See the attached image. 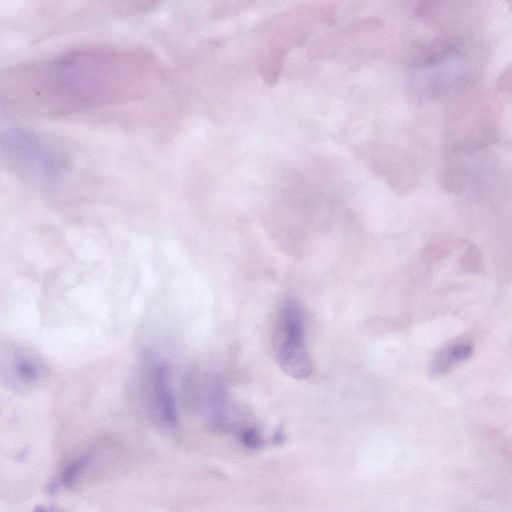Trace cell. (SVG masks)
<instances>
[{"instance_id": "8992f818", "label": "cell", "mask_w": 512, "mask_h": 512, "mask_svg": "<svg viewBox=\"0 0 512 512\" xmlns=\"http://www.w3.org/2000/svg\"><path fill=\"white\" fill-rule=\"evenodd\" d=\"M288 49L289 45L286 42L276 40L262 55L259 61V72L267 84L274 85L278 82Z\"/></svg>"}, {"instance_id": "3957f363", "label": "cell", "mask_w": 512, "mask_h": 512, "mask_svg": "<svg viewBox=\"0 0 512 512\" xmlns=\"http://www.w3.org/2000/svg\"><path fill=\"white\" fill-rule=\"evenodd\" d=\"M275 359L292 378L306 379L312 374V362L305 342L303 313L294 301L283 304L276 321L273 338Z\"/></svg>"}, {"instance_id": "7a4b0ae2", "label": "cell", "mask_w": 512, "mask_h": 512, "mask_svg": "<svg viewBox=\"0 0 512 512\" xmlns=\"http://www.w3.org/2000/svg\"><path fill=\"white\" fill-rule=\"evenodd\" d=\"M1 154L7 167L17 176L45 188L62 183L70 167L69 159L55 143L20 125L2 129Z\"/></svg>"}, {"instance_id": "ba28073f", "label": "cell", "mask_w": 512, "mask_h": 512, "mask_svg": "<svg viewBox=\"0 0 512 512\" xmlns=\"http://www.w3.org/2000/svg\"><path fill=\"white\" fill-rule=\"evenodd\" d=\"M85 460L83 458L76 459L68 463L50 482L48 489L51 492L58 491L64 487H69L76 481L81 472Z\"/></svg>"}, {"instance_id": "6da1fadb", "label": "cell", "mask_w": 512, "mask_h": 512, "mask_svg": "<svg viewBox=\"0 0 512 512\" xmlns=\"http://www.w3.org/2000/svg\"><path fill=\"white\" fill-rule=\"evenodd\" d=\"M158 72L156 61L142 50L81 47L3 73L1 103L24 114H73L142 96Z\"/></svg>"}, {"instance_id": "5b68a950", "label": "cell", "mask_w": 512, "mask_h": 512, "mask_svg": "<svg viewBox=\"0 0 512 512\" xmlns=\"http://www.w3.org/2000/svg\"><path fill=\"white\" fill-rule=\"evenodd\" d=\"M2 372L9 386L25 390L39 382L42 366L32 354L16 349L3 356Z\"/></svg>"}, {"instance_id": "277c9868", "label": "cell", "mask_w": 512, "mask_h": 512, "mask_svg": "<svg viewBox=\"0 0 512 512\" xmlns=\"http://www.w3.org/2000/svg\"><path fill=\"white\" fill-rule=\"evenodd\" d=\"M145 393L150 409L164 426L177 425V408L170 386L167 368L157 358H150L144 367Z\"/></svg>"}, {"instance_id": "52a82bcc", "label": "cell", "mask_w": 512, "mask_h": 512, "mask_svg": "<svg viewBox=\"0 0 512 512\" xmlns=\"http://www.w3.org/2000/svg\"><path fill=\"white\" fill-rule=\"evenodd\" d=\"M472 352L473 348L469 343L457 342L449 344L442 348L434 357L431 366V373L434 376H440L447 373L457 364L469 359Z\"/></svg>"}, {"instance_id": "9c48e42d", "label": "cell", "mask_w": 512, "mask_h": 512, "mask_svg": "<svg viewBox=\"0 0 512 512\" xmlns=\"http://www.w3.org/2000/svg\"><path fill=\"white\" fill-rule=\"evenodd\" d=\"M33 512H63V511L53 505H40V506L35 507Z\"/></svg>"}]
</instances>
